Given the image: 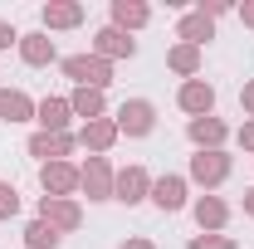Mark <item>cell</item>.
I'll return each instance as SVG.
<instances>
[{
	"label": "cell",
	"instance_id": "cell-1",
	"mask_svg": "<svg viewBox=\"0 0 254 249\" xmlns=\"http://www.w3.org/2000/svg\"><path fill=\"white\" fill-rule=\"evenodd\" d=\"M68 73L83 78V83H108V68H103L98 59H68Z\"/></svg>",
	"mask_w": 254,
	"mask_h": 249
},
{
	"label": "cell",
	"instance_id": "cell-2",
	"mask_svg": "<svg viewBox=\"0 0 254 249\" xmlns=\"http://www.w3.org/2000/svg\"><path fill=\"white\" fill-rule=\"evenodd\" d=\"M123 123L132 127V132H147V127H152V108H147V103H132V108H123Z\"/></svg>",
	"mask_w": 254,
	"mask_h": 249
},
{
	"label": "cell",
	"instance_id": "cell-3",
	"mask_svg": "<svg viewBox=\"0 0 254 249\" xmlns=\"http://www.w3.org/2000/svg\"><path fill=\"white\" fill-rule=\"evenodd\" d=\"M181 103H186L190 113H205V108H210V88H200V83H190L186 93H181Z\"/></svg>",
	"mask_w": 254,
	"mask_h": 249
},
{
	"label": "cell",
	"instance_id": "cell-4",
	"mask_svg": "<svg viewBox=\"0 0 254 249\" xmlns=\"http://www.w3.org/2000/svg\"><path fill=\"white\" fill-rule=\"evenodd\" d=\"M0 113L15 123V118H25V113H30V103H25L20 93H0Z\"/></svg>",
	"mask_w": 254,
	"mask_h": 249
},
{
	"label": "cell",
	"instance_id": "cell-5",
	"mask_svg": "<svg viewBox=\"0 0 254 249\" xmlns=\"http://www.w3.org/2000/svg\"><path fill=\"white\" fill-rule=\"evenodd\" d=\"M44 186L68 190V186H73V171H68V166H44Z\"/></svg>",
	"mask_w": 254,
	"mask_h": 249
},
{
	"label": "cell",
	"instance_id": "cell-6",
	"mask_svg": "<svg viewBox=\"0 0 254 249\" xmlns=\"http://www.w3.org/2000/svg\"><path fill=\"white\" fill-rule=\"evenodd\" d=\"M157 205H166V210L181 205V181H161V186H157Z\"/></svg>",
	"mask_w": 254,
	"mask_h": 249
},
{
	"label": "cell",
	"instance_id": "cell-7",
	"mask_svg": "<svg viewBox=\"0 0 254 249\" xmlns=\"http://www.w3.org/2000/svg\"><path fill=\"white\" fill-rule=\"evenodd\" d=\"M98 39H103V49H108V54H132V39H123V34H118V30L98 34Z\"/></svg>",
	"mask_w": 254,
	"mask_h": 249
},
{
	"label": "cell",
	"instance_id": "cell-8",
	"mask_svg": "<svg viewBox=\"0 0 254 249\" xmlns=\"http://www.w3.org/2000/svg\"><path fill=\"white\" fill-rule=\"evenodd\" d=\"M54 240H59V235H54L49 225H34V230H30V245L34 249H54Z\"/></svg>",
	"mask_w": 254,
	"mask_h": 249
},
{
	"label": "cell",
	"instance_id": "cell-9",
	"mask_svg": "<svg viewBox=\"0 0 254 249\" xmlns=\"http://www.w3.org/2000/svg\"><path fill=\"white\" fill-rule=\"evenodd\" d=\"M220 171H225V161H205V156L195 161V176L200 181H220Z\"/></svg>",
	"mask_w": 254,
	"mask_h": 249
},
{
	"label": "cell",
	"instance_id": "cell-10",
	"mask_svg": "<svg viewBox=\"0 0 254 249\" xmlns=\"http://www.w3.org/2000/svg\"><path fill=\"white\" fill-rule=\"evenodd\" d=\"M39 123H44V127H59L64 123V103H44V108H39Z\"/></svg>",
	"mask_w": 254,
	"mask_h": 249
},
{
	"label": "cell",
	"instance_id": "cell-11",
	"mask_svg": "<svg viewBox=\"0 0 254 249\" xmlns=\"http://www.w3.org/2000/svg\"><path fill=\"white\" fill-rule=\"evenodd\" d=\"M147 186V181H142V171H127L123 176V200H137V190Z\"/></svg>",
	"mask_w": 254,
	"mask_h": 249
},
{
	"label": "cell",
	"instance_id": "cell-12",
	"mask_svg": "<svg viewBox=\"0 0 254 249\" xmlns=\"http://www.w3.org/2000/svg\"><path fill=\"white\" fill-rule=\"evenodd\" d=\"M25 59H30V63H44V59H49V44H44V39H30V44H25Z\"/></svg>",
	"mask_w": 254,
	"mask_h": 249
},
{
	"label": "cell",
	"instance_id": "cell-13",
	"mask_svg": "<svg viewBox=\"0 0 254 249\" xmlns=\"http://www.w3.org/2000/svg\"><path fill=\"white\" fill-rule=\"evenodd\" d=\"M49 20H54V25H73L78 10H73V5H59V10H49Z\"/></svg>",
	"mask_w": 254,
	"mask_h": 249
},
{
	"label": "cell",
	"instance_id": "cell-14",
	"mask_svg": "<svg viewBox=\"0 0 254 249\" xmlns=\"http://www.w3.org/2000/svg\"><path fill=\"white\" fill-rule=\"evenodd\" d=\"M142 15H147V10H142V5H118V20H123V25H127V20H132V25H137V20H142Z\"/></svg>",
	"mask_w": 254,
	"mask_h": 249
},
{
	"label": "cell",
	"instance_id": "cell-15",
	"mask_svg": "<svg viewBox=\"0 0 254 249\" xmlns=\"http://www.w3.org/2000/svg\"><path fill=\"white\" fill-rule=\"evenodd\" d=\"M34 152H39V156H49V152H64V137H54V142H49V137H39V142H34Z\"/></svg>",
	"mask_w": 254,
	"mask_h": 249
},
{
	"label": "cell",
	"instance_id": "cell-16",
	"mask_svg": "<svg viewBox=\"0 0 254 249\" xmlns=\"http://www.w3.org/2000/svg\"><path fill=\"white\" fill-rule=\"evenodd\" d=\"M15 205H20V200H15V190H10V186H0V215H10Z\"/></svg>",
	"mask_w": 254,
	"mask_h": 249
},
{
	"label": "cell",
	"instance_id": "cell-17",
	"mask_svg": "<svg viewBox=\"0 0 254 249\" xmlns=\"http://www.w3.org/2000/svg\"><path fill=\"white\" fill-rule=\"evenodd\" d=\"M78 113H88V118H93V113H98V93H78Z\"/></svg>",
	"mask_w": 254,
	"mask_h": 249
},
{
	"label": "cell",
	"instance_id": "cell-18",
	"mask_svg": "<svg viewBox=\"0 0 254 249\" xmlns=\"http://www.w3.org/2000/svg\"><path fill=\"white\" fill-rule=\"evenodd\" d=\"M190 132H195L200 142H205V137H220V127H215V123H195V127H190Z\"/></svg>",
	"mask_w": 254,
	"mask_h": 249
},
{
	"label": "cell",
	"instance_id": "cell-19",
	"mask_svg": "<svg viewBox=\"0 0 254 249\" xmlns=\"http://www.w3.org/2000/svg\"><path fill=\"white\" fill-rule=\"evenodd\" d=\"M225 215V210H220V205H215V200H205V205H200V220H210V225H215V220H220Z\"/></svg>",
	"mask_w": 254,
	"mask_h": 249
},
{
	"label": "cell",
	"instance_id": "cell-20",
	"mask_svg": "<svg viewBox=\"0 0 254 249\" xmlns=\"http://www.w3.org/2000/svg\"><path fill=\"white\" fill-rule=\"evenodd\" d=\"M54 220H59V225H73L78 215H73V205H54Z\"/></svg>",
	"mask_w": 254,
	"mask_h": 249
},
{
	"label": "cell",
	"instance_id": "cell-21",
	"mask_svg": "<svg viewBox=\"0 0 254 249\" xmlns=\"http://www.w3.org/2000/svg\"><path fill=\"white\" fill-rule=\"evenodd\" d=\"M186 34H190V39H200V34H210V25H205V20H190Z\"/></svg>",
	"mask_w": 254,
	"mask_h": 249
},
{
	"label": "cell",
	"instance_id": "cell-22",
	"mask_svg": "<svg viewBox=\"0 0 254 249\" xmlns=\"http://www.w3.org/2000/svg\"><path fill=\"white\" fill-rule=\"evenodd\" d=\"M83 181H88L93 190H103V166H88V176H83Z\"/></svg>",
	"mask_w": 254,
	"mask_h": 249
},
{
	"label": "cell",
	"instance_id": "cell-23",
	"mask_svg": "<svg viewBox=\"0 0 254 249\" xmlns=\"http://www.w3.org/2000/svg\"><path fill=\"white\" fill-rule=\"evenodd\" d=\"M195 249H230L225 240H195Z\"/></svg>",
	"mask_w": 254,
	"mask_h": 249
},
{
	"label": "cell",
	"instance_id": "cell-24",
	"mask_svg": "<svg viewBox=\"0 0 254 249\" xmlns=\"http://www.w3.org/2000/svg\"><path fill=\"white\" fill-rule=\"evenodd\" d=\"M10 39H15V34H10V30H5V25H0V44H10Z\"/></svg>",
	"mask_w": 254,
	"mask_h": 249
},
{
	"label": "cell",
	"instance_id": "cell-25",
	"mask_svg": "<svg viewBox=\"0 0 254 249\" xmlns=\"http://www.w3.org/2000/svg\"><path fill=\"white\" fill-rule=\"evenodd\" d=\"M245 142H254V127H250V132H245Z\"/></svg>",
	"mask_w": 254,
	"mask_h": 249
},
{
	"label": "cell",
	"instance_id": "cell-26",
	"mask_svg": "<svg viewBox=\"0 0 254 249\" xmlns=\"http://www.w3.org/2000/svg\"><path fill=\"white\" fill-rule=\"evenodd\" d=\"M127 249H147V245H127Z\"/></svg>",
	"mask_w": 254,
	"mask_h": 249
},
{
	"label": "cell",
	"instance_id": "cell-27",
	"mask_svg": "<svg viewBox=\"0 0 254 249\" xmlns=\"http://www.w3.org/2000/svg\"><path fill=\"white\" fill-rule=\"evenodd\" d=\"M245 98H250V103H254V88H250V93H245Z\"/></svg>",
	"mask_w": 254,
	"mask_h": 249
},
{
	"label": "cell",
	"instance_id": "cell-28",
	"mask_svg": "<svg viewBox=\"0 0 254 249\" xmlns=\"http://www.w3.org/2000/svg\"><path fill=\"white\" fill-rule=\"evenodd\" d=\"M250 205H254V200H250Z\"/></svg>",
	"mask_w": 254,
	"mask_h": 249
}]
</instances>
